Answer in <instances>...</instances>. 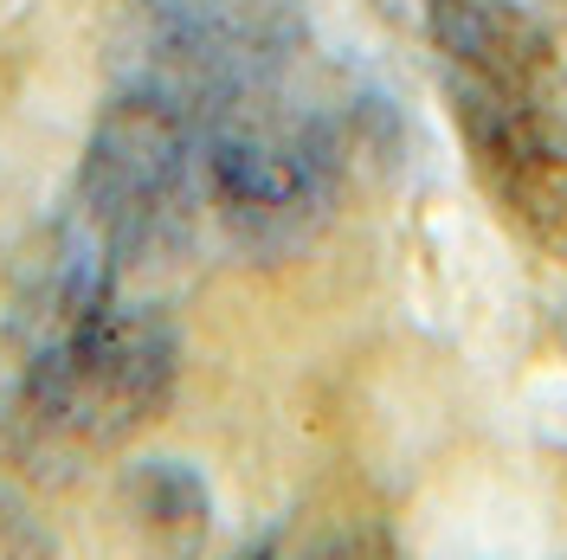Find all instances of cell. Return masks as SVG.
<instances>
[{"label":"cell","instance_id":"8992f818","mask_svg":"<svg viewBox=\"0 0 567 560\" xmlns=\"http://www.w3.org/2000/svg\"><path fill=\"white\" fill-rule=\"evenodd\" d=\"M491 180H496V194H503V207H509V219H516L548 258L567 265V148L561 142H542L529 155H516V162Z\"/></svg>","mask_w":567,"mask_h":560},{"label":"cell","instance_id":"7a4b0ae2","mask_svg":"<svg viewBox=\"0 0 567 560\" xmlns=\"http://www.w3.org/2000/svg\"><path fill=\"white\" fill-rule=\"evenodd\" d=\"M200 187L219 219L246 239H290L303 232L336 187V142L322 123L290 116L251 84L219 91L194 123Z\"/></svg>","mask_w":567,"mask_h":560},{"label":"cell","instance_id":"6da1fadb","mask_svg":"<svg viewBox=\"0 0 567 560\" xmlns=\"http://www.w3.org/2000/svg\"><path fill=\"white\" fill-rule=\"evenodd\" d=\"M175 393V329L155 310L110 303L27 354L20 432L39 457H84L136 438Z\"/></svg>","mask_w":567,"mask_h":560},{"label":"cell","instance_id":"5b68a950","mask_svg":"<svg viewBox=\"0 0 567 560\" xmlns=\"http://www.w3.org/2000/svg\"><path fill=\"white\" fill-rule=\"evenodd\" d=\"M123 502H130V522H136L168 560L200 554V541H207V528H213V502H207L200 470L168 464V457L136 464V470L123 477Z\"/></svg>","mask_w":567,"mask_h":560},{"label":"cell","instance_id":"277c9868","mask_svg":"<svg viewBox=\"0 0 567 560\" xmlns=\"http://www.w3.org/2000/svg\"><path fill=\"white\" fill-rule=\"evenodd\" d=\"M425 33L439 39V52L458 71L484 77L496 91L548 110L555 97V45L542 39L523 7L509 0H425Z\"/></svg>","mask_w":567,"mask_h":560},{"label":"cell","instance_id":"3957f363","mask_svg":"<svg viewBox=\"0 0 567 560\" xmlns=\"http://www.w3.org/2000/svg\"><path fill=\"white\" fill-rule=\"evenodd\" d=\"M194 116L162 97V91H130L104 110L97 136L84 148V175H78V200L97 232H104L116 258L130 265L142 251H155L194 207Z\"/></svg>","mask_w":567,"mask_h":560},{"label":"cell","instance_id":"ba28073f","mask_svg":"<svg viewBox=\"0 0 567 560\" xmlns=\"http://www.w3.org/2000/svg\"><path fill=\"white\" fill-rule=\"evenodd\" d=\"M561 349H567V303H561Z\"/></svg>","mask_w":567,"mask_h":560},{"label":"cell","instance_id":"52a82bcc","mask_svg":"<svg viewBox=\"0 0 567 560\" xmlns=\"http://www.w3.org/2000/svg\"><path fill=\"white\" fill-rule=\"evenodd\" d=\"M258 560H393V548H388V535H374V528H349V535H329L317 548L278 541V548H265Z\"/></svg>","mask_w":567,"mask_h":560}]
</instances>
